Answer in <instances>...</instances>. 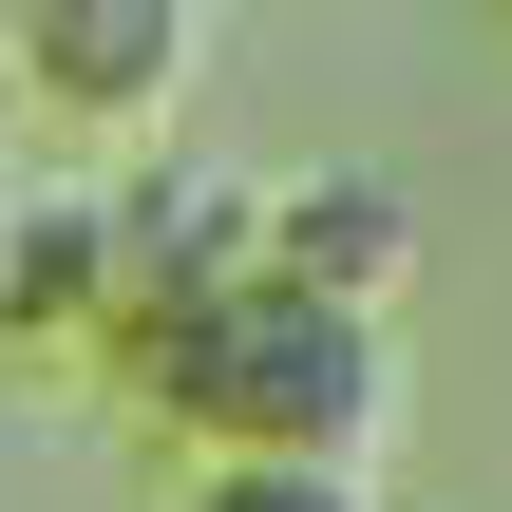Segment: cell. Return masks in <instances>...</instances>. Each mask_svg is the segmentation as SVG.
<instances>
[{
	"mask_svg": "<svg viewBox=\"0 0 512 512\" xmlns=\"http://www.w3.org/2000/svg\"><path fill=\"white\" fill-rule=\"evenodd\" d=\"M95 323H114V247H95V171H76V190H19V228H0V342L95 361Z\"/></svg>",
	"mask_w": 512,
	"mask_h": 512,
	"instance_id": "obj_5",
	"label": "cell"
},
{
	"mask_svg": "<svg viewBox=\"0 0 512 512\" xmlns=\"http://www.w3.org/2000/svg\"><path fill=\"white\" fill-rule=\"evenodd\" d=\"M0 171H19V76H0Z\"/></svg>",
	"mask_w": 512,
	"mask_h": 512,
	"instance_id": "obj_7",
	"label": "cell"
},
{
	"mask_svg": "<svg viewBox=\"0 0 512 512\" xmlns=\"http://www.w3.org/2000/svg\"><path fill=\"white\" fill-rule=\"evenodd\" d=\"M0 76H19V133H57V152H152V133L209 95V0H19Z\"/></svg>",
	"mask_w": 512,
	"mask_h": 512,
	"instance_id": "obj_2",
	"label": "cell"
},
{
	"mask_svg": "<svg viewBox=\"0 0 512 512\" xmlns=\"http://www.w3.org/2000/svg\"><path fill=\"white\" fill-rule=\"evenodd\" d=\"M95 361H114V399L171 456H380L399 437V323L380 304H323L285 266L209 285L171 323H114Z\"/></svg>",
	"mask_w": 512,
	"mask_h": 512,
	"instance_id": "obj_1",
	"label": "cell"
},
{
	"mask_svg": "<svg viewBox=\"0 0 512 512\" xmlns=\"http://www.w3.org/2000/svg\"><path fill=\"white\" fill-rule=\"evenodd\" d=\"M266 266L399 323V285H418V190H399V171H266Z\"/></svg>",
	"mask_w": 512,
	"mask_h": 512,
	"instance_id": "obj_4",
	"label": "cell"
},
{
	"mask_svg": "<svg viewBox=\"0 0 512 512\" xmlns=\"http://www.w3.org/2000/svg\"><path fill=\"white\" fill-rule=\"evenodd\" d=\"M95 247H114V323H171L266 266V171H95Z\"/></svg>",
	"mask_w": 512,
	"mask_h": 512,
	"instance_id": "obj_3",
	"label": "cell"
},
{
	"mask_svg": "<svg viewBox=\"0 0 512 512\" xmlns=\"http://www.w3.org/2000/svg\"><path fill=\"white\" fill-rule=\"evenodd\" d=\"M171 512H399V494H380V456H190Z\"/></svg>",
	"mask_w": 512,
	"mask_h": 512,
	"instance_id": "obj_6",
	"label": "cell"
},
{
	"mask_svg": "<svg viewBox=\"0 0 512 512\" xmlns=\"http://www.w3.org/2000/svg\"><path fill=\"white\" fill-rule=\"evenodd\" d=\"M0 38H19V0H0Z\"/></svg>",
	"mask_w": 512,
	"mask_h": 512,
	"instance_id": "obj_8",
	"label": "cell"
}]
</instances>
